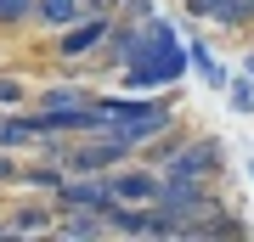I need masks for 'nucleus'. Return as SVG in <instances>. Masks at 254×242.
Listing matches in <instances>:
<instances>
[{
  "instance_id": "nucleus-15",
  "label": "nucleus",
  "mask_w": 254,
  "mask_h": 242,
  "mask_svg": "<svg viewBox=\"0 0 254 242\" xmlns=\"http://www.w3.org/2000/svg\"><path fill=\"white\" fill-rule=\"evenodd\" d=\"M0 180H17V169H11V158H0Z\"/></svg>"
},
{
  "instance_id": "nucleus-8",
  "label": "nucleus",
  "mask_w": 254,
  "mask_h": 242,
  "mask_svg": "<svg viewBox=\"0 0 254 242\" xmlns=\"http://www.w3.org/2000/svg\"><path fill=\"white\" fill-rule=\"evenodd\" d=\"M85 11H91L85 0H40V6H34V17L46 23V28H68V23H79Z\"/></svg>"
},
{
  "instance_id": "nucleus-12",
  "label": "nucleus",
  "mask_w": 254,
  "mask_h": 242,
  "mask_svg": "<svg viewBox=\"0 0 254 242\" xmlns=\"http://www.w3.org/2000/svg\"><path fill=\"white\" fill-rule=\"evenodd\" d=\"M34 6H40V0H0V23H23Z\"/></svg>"
},
{
  "instance_id": "nucleus-5",
  "label": "nucleus",
  "mask_w": 254,
  "mask_h": 242,
  "mask_svg": "<svg viewBox=\"0 0 254 242\" xmlns=\"http://www.w3.org/2000/svg\"><path fill=\"white\" fill-rule=\"evenodd\" d=\"M215 163H220V146H215V141H192V146H181V152L164 163V175H192V180H203V175H215Z\"/></svg>"
},
{
  "instance_id": "nucleus-11",
  "label": "nucleus",
  "mask_w": 254,
  "mask_h": 242,
  "mask_svg": "<svg viewBox=\"0 0 254 242\" xmlns=\"http://www.w3.org/2000/svg\"><path fill=\"white\" fill-rule=\"evenodd\" d=\"M46 225H51V214H46V208H23V214H17V225H11V237H40Z\"/></svg>"
},
{
  "instance_id": "nucleus-3",
  "label": "nucleus",
  "mask_w": 254,
  "mask_h": 242,
  "mask_svg": "<svg viewBox=\"0 0 254 242\" xmlns=\"http://www.w3.org/2000/svg\"><path fill=\"white\" fill-rule=\"evenodd\" d=\"M102 40H113V17H108V11L68 23V28H63V40H57V51H63V56H91Z\"/></svg>"
},
{
  "instance_id": "nucleus-14",
  "label": "nucleus",
  "mask_w": 254,
  "mask_h": 242,
  "mask_svg": "<svg viewBox=\"0 0 254 242\" xmlns=\"http://www.w3.org/2000/svg\"><path fill=\"white\" fill-rule=\"evenodd\" d=\"M23 180H34V186H51V192H57V186H63V175H57V169H28Z\"/></svg>"
},
{
  "instance_id": "nucleus-13",
  "label": "nucleus",
  "mask_w": 254,
  "mask_h": 242,
  "mask_svg": "<svg viewBox=\"0 0 254 242\" xmlns=\"http://www.w3.org/2000/svg\"><path fill=\"white\" fill-rule=\"evenodd\" d=\"M23 101V85L17 79H0V107H17Z\"/></svg>"
},
{
  "instance_id": "nucleus-6",
  "label": "nucleus",
  "mask_w": 254,
  "mask_h": 242,
  "mask_svg": "<svg viewBox=\"0 0 254 242\" xmlns=\"http://www.w3.org/2000/svg\"><path fill=\"white\" fill-rule=\"evenodd\" d=\"M57 197L68 208H102V214H108L113 208V180H63Z\"/></svg>"
},
{
  "instance_id": "nucleus-16",
  "label": "nucleus",
  "mask_w": 254,
  "mask_h": 242,
  "mask_svg": "<svg viewBox=\"0 0 254 242\" xmlns=\"http://www.w3.org/2000/svg\"><path fill=\"white\" fill-rule=\"evenodd\" d=\"M85 6H91V11H108V6H113V0H85Z\"/></svg>"
},
{
  "instance_id": "nucleus-4",
  "label": "nucleus",
  "mask_w": 254,
  "mask_h": 242,
  "mask_svg": "<svg viewBox=\"0 0 254 242\" xmlns=\"http://www.w3.org/2000/svg\"><path fill=\"white\" fill-rule=\"evenodd\" d=\"M125 152H130L125 141H113V135H102V130H96V141H91V146H73V152H68V169H79V175H102L108 163H119Z\"/></svg>"
},
{
  "instance_id": "nucleus-2",
  "label": "nucleus",
  "mask_w": 254,
  "mask_h": 242,
  "mask_svg": "<svg viewBox=\"0 0 254 242\" xmlns=\"http://www.w3.org/2000/svg\"><path fill=\"white\" fill-rule=\"evenodd\" d=\"M164 124H170V107L164 101H102V135H113L125 146L153 141Z\"/></svg>"
},
{
  "instance_id": "nucleus-9",
  "label": "nucleus",
  "mask_w": 254,
  "mask_h": 242,
  "mask_svg": "<svg viewBox=\"0 0 254 242\" xmlns=\"http://www.w3.org/2000/svg\"><path fill=\"white\" fill-rule=\"evenodd\" d=\"M192 11L209 23H243L249 17V0H192Z\"/></svg>"
},
{
  "instance_id": "nucleus-17",
  "label": "nucleus",
  "mask_w": 254,
  "mask_h": 242,
  "mask_svg": "<svg viewBox=\"0 0 254 242\" xmlns=\"http://www.w3.org/2000/svg\"><path fill=\"white\" fill-rule=\"evenodd\" d=\"M249 17H254V0H249Z\"/></svg>"
},
{
  "instance_id": "nucleus-10",
  "label": "nucleus",
  "mask_w": 254,
  "mask_h": 242,
  "mask_svg": "<svg viewBox=\"0 0 254 242\" xmlns=\"http://www.w3.org/2000/svg\"><path fill=\"white\" fill-rule=\"evenodd\" d=\"M40 130H46L40 118H0V146H23V141H34Z\"/></svg>"
},
{
  "instance_id": "nucleus-7",
  "label": "nucleus",
  "mask_w": 254,
  "mask_h": 242,
  "mask_svg": "<svg viewBox=\"0 0 254 242\" xmlns=\"http://www.w3.org/2000/svg\"><path fill=\"white\" fill-rule=\"evenodd\" d=\"M113 180V203H158L164 197V175H108Z\"/></svg>"
},
{
  "instance_id": "nucleus-1",
  "label": "nucleus",
  "mask_w": 254,
  "mask_h": 242,
  "mask_svg": "<svg viewBox=\"0 0 254 242\" xmlns=\"http://www.w3.org/2000/svg\"><path fill=\"white\" fill-rule=\"evenodd\" d=\"M181 68H187V56H181V45H175L170 23L147 17V34H141V56L130 62L125 85H130V90H158V85H170V79H175Z\"/></svg>"
}]
</instances>
